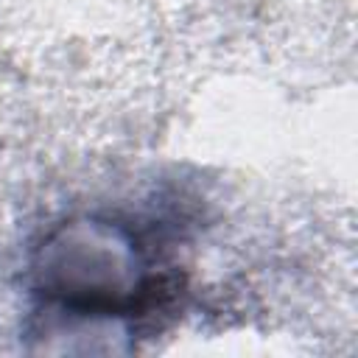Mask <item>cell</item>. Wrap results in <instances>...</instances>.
Segmentation results:
<instances>
[{"label":"cell","mask_w":358,"mask_h":358,"mask_svg":"<svg viewBox=\"0 0 358 358\" xmlns=\"http://www.w3.org/2000/svg\"><path fill=\"white\" fill-rule=\"evenodd\" d=\"M137 243L112 224H73L53 235L39 260V291L64 308L134 316L159 305L168 274L151 271Z\"/></svg>","instance_id":"6da1fadb"}]
</instances>
